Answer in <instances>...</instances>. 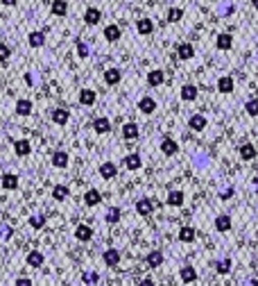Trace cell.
Returning a JSON list of instances; mask_svg holds the SVG:
<instances>
[{"label": "cell", "mask_w": 258, "mask_h": 286, "mask_svg": "<svg viewBox=\"0 0 258 286\" xmlns=\"http://www.w3.org/2000/svg\"><path fill=\"white\" fill-rule=\"evenodd\" d=\"M211 164H213V159H211V154H208L206 150H197V152L193 154V166L197 168V171H208Z\"/></svg>", "instance_id": "6da1fadb"}, {"label": "cell", "mask_w": 258, "mask_h": 286, "mask_svg": "<svg viewBox=\"0 0 258 286\" xmlns=\"http://www.w3.org/2000/svg\"><path fill=\"white\" fill-rule=\"evenodd\" d=\"M174 52H177V57L181 61H188V59H193L195 57V46L193 43H188V41H181V43H177Z\"/></svg>", "instance_id": "7a4b0ae2"}, {"label": "cell", "mask_w": 258, "mask_h": 286, "mask_svg": "<svg viewBox=\"0 0 258 286\" xmlns=\"http://www.w3.org/2000/svg\"><path fill=\"white\" fill-rule=\"evenodd\" d=\"M188 130H193V132H204V130H206V116L193 114L191 118H188Z\"/></svg>", "instance_id": "3957f363"}, {"label": "cell", "mask_w": 258, "mask_h": 286, "mask_svg": "<svg viewBox=\"0 0 258 286\" xmlns=\"http://www.w3.org/2000/svg\"><path fill=\"white\" fill-rule=\"evenodd\" d=\"M179 279H181L183 284H193L195 279H197V268L191 266V264L181 266V270H179Z\"/></svg>", "instance_id": "277c9868"}, {"label": "cell", "mask_w": 258, "mask_h": 286, "mask_svg": "<svg viewBox=\"0 0 258 286\" xmlns=\"http://www.w3.org/2000/svg\"><path fill=\"white\" fill-rule=\"evenodd\" d=\"M136 211H138V216H150L154 211V200L152 198H140L136 202Z\"/></svg>", "instance_id": "5b68a950"}, {"label": "cell", "mask_w": 258, "mask_h": 286, "mask_svg": "<svg viewBox=\"0 0 258 286\" xmlns=\"http://www.w3.org/2000/svg\"><path fill=\"white\" fill-rule=\"evenodd\" d=\"M138 111L140 114H152V111H157V100H154L152 96H143V98L138 100Z\"/></svg>", "instance_id": "8992f818"}, {"label": "cell", "mask_w": 258, "mask_h": 286, "mask_svg": "<svg viewBox=\"0 0 258 286\" xmlns=\"http://www.w3.org/2000/svg\"><path fill=\"white\" fill-rule=\"evenodd\" d=\"M123 166L127 168V171H138V168L143 166V159H140L138 152H131V154H127V157L123 159Z\"/></svg>", "instance_id": "52a82bcc"}, {"label": "cell", "mask_w": 258, "mask_h": 286, "mask_svg": "<svg viewBox=\"0 0 258 286\" xmlns=\"http://www.w3.org/2000/svg\"><path fill=\"white\" fill-rule=\"evenodd\" d=\"M233 89H236V82H233L231 75H222L220 80H217V91L220 93H233Z\"/></svg>", "instance_id": "ba28073f"}, {"label": "cell", "mask_w": 258, "mask_h": 286, "mask_svg": "<svg viewBox=\"0 0 258 286\" xmlns=\"http://www.w3.org/2000/svg\"><path fill=\"white\" fill-rule=\"evenodd\" d=\"M68 162H70V157H68L66 150H55L52 152V166L55 168H66Z\"/></svg>", "instance_id": "9c48e42d"}, {"label": "cell", "mask_w": 258, "mask_h": 286, "mask_svg": "<svg viewBox=\"0 0 258 286\" xmlns=\"http://www.w3.org/2000/svg\"><path fill=\"white\" fill-rule=\"evenodd\" d=\"M161 152L165 154V157H172V154H177V152H179V143L174 141V139L165 137L163 141H161Z\"/></svg>", "instance_id": "30bf717a"}, {"label": "cell", "mask_w": 258, "mask_h": 286, "mask_svg": "<svg viewBox=\"0 0 258 286\" xmlns=\"http://www.w3.org/2000/svg\"><path fill=\"white\" fill-rule=\"evenodd\" d=\"M231 268H233L231 257H220V259L215 261V273L217 275H229L231 273Z\"/></svg>", "instance_id": "8fae6325"}, {"label": "cell", "mask_w": 258, "mask_h": 286, "mask_svg": "<svg viewBox=\"0 0 258 286\" xmlns=\"http://www.w3.org/2000/svg\"><path fill=\"white\" fill-rule=\"evenodd\" d=\"M195 239H197V230H195V227L183 225L181 230H179V241H181V243H193Z\"/></svg>", "instance_id": "7c38bea8"}, {"label": "cell", "mask_w": 258, "mask_h": 286, "mask_svg": "<svg viewBox=\"0 0 258 286\" xmlns=\"http://www.w3.org/2000/svg\"><path fill=\"white\" fill-rule=\"evenodd\" d=\"M163 259H165V257H163L161 250H152L148 257H145V264H148L150 268H159V266L163 264Z\"/></svg>", "instance_id": "4fadbf2b"}, {"label": "cell", "mask_w": 258, "mask_h": 286, "mask_svg": "<svg viewBox=\"0 0 258 286\" xmlns=\"http://www.w3.org/2000/svg\"><path fill=\"white\" fill-rule=\"evenodd\" d=\"M84 21H86V25H97L102 21V12L97 7H89L84 12Z\"/></svg>", "instance_id": "5bb4252c"}, {"label": "cell", "mask_w": 258, "mask_h": 286, "mask_svg": "<svg viewBox=\"0 0 258 286\" xmlns=\"http://www.w3.org/2000/svg\"><path fill=\"white\" fill-rule=\"evenodd\" d=\"M75 239L82 241V243H86V241L93 239V230H91L89 225H77L75 227Z\"/></svg>", "instance_id": "9a60e30c"}, {"label": "cell", "mask_w": 258, "mask_h": 286, "mask_svg": "<svg viewBox=\"0 0 258 286\" xmlns=\"http://www.w3.org/2000/svg\"><path fill=\"white\" fill-rule=\"evenodd\" d=\"M215 46H217V50H231L233 37L229 35V32H222V35H217V39H215Z\"/></svg>", "instance_id": "2e32d148"}, {"label": "cell", "mask_w": 258, "mask_h": 286, "mask_svg": "<svg viewBox=\"0 0 258 286\" xmlns=\"http://www.w3.org/2000/svg\"><path fill=\"white\" fill-rule=\"evenodd\" d=\"M95 100H97V93L93 89H82L80 91V105L91 107V105H95Z\"/></svg>", "instance_id": "e0dca14e"}, {"label": "cell", "mask_w": 258, "mask_h": 286, "mask_svg": "<svg viewBox=\"0 0 258 286\" xmlns=\"http://www.w3.org/2000/svg\"><path fill=\"white\" fill-rule=\"evenodd\" d=\"M197 96H199V89L195 84H183L181 86V100L193 103V100H197Z\"/></svg>", "instance_id": "ac0fdd59"}, {"label": "cell", "mask_w": 258, "mask_h": 286, "mask_svg": "<svg viewBox=\"0 0 258 286\" xmlns=\"http://www.w3.org/2000/svg\"><path fill=\"white\" fill-rule=\"evenodd\" d=\"M233 227V223H231V216H227V214H220L215 218V230L220 232V234H225V232H229Z\"/></svg>", "instance_id": "d6986e66"}, {"label": "cell", "mask_w": 258, "mask_h": 286, "mask_svg": "<svg viewBox=\"0 0 258 286\" xmlns=\"http://www.w3.org/2000/svg\"><path fill=\"white\" fill-rule=\"evenodd\" d=\"M163 82H165V73L161 69H154V71L148 73V84L150 86H161Z\"/></svg>", "instance_id": "ffe728a7"}, {"label": "cell", "mask_w": 258, "mask_h": 286, "mask_svg": "<svg viewBox=\"0 0 258 286\" xmlns=\"http://www.w3.org/2000/svg\"><path fill=\"white\" fill-rule=\"evenodd\" d=\"M136 30H138V35L148 37L154 32V23L150 21V18H138V21H136Z\"/></svg>", "instance_id": "44dd1931"}, {"label": "cell", "mask_w": 258, "mask_h": 286, "mask_svg": "<svg viewBox=\"0 0 258 286\" xmlns=\"http://www.w3.org/2000/svg\"><path fill=\"white\" fill-rule=\"evenodd\" d=\"M68 120H70V111H68V109H64V107L52 109V123H57V125H66Z\"/></svg>", "instance_id": "7402d4cb"}, {"label": "cell", "mask_w": 258, "mask_h": 286, "mask_svg": "<svg viewBox=\"0 0 258 286\" xmlns=\"http://www.w3.org/2000/svg\"><path fill=\"white\" fill-rule=\"evenodd\" d=\"M93 130L97 134H106L111 130V120L106 118V116H97V118L93 120Z\"/></svg>", "instance_id": "603a6c76"}, {"label": "cell", "mask_w": 258, "mask_h": 286, "mask_svg": "<svg viewBox=\"0 0 258 286\" xmlns=\"http://www.w3.org/2000/svg\"><path fill=\"white\" fill-rule=\"evenodd\" d=\"M100 175L104 177V179H114L116 175H118V166H116L114 162H104L100 166Z\"/></svg>", "instance_id": "cb8c5ba5"}, {"label": "cell", "mask_w": 258, "mask_h": 286, "mask_svg": "<svg viewBox=\"0 0 258 286\" xmlns=\"http://www.w3.org/2000/svg\"><path fill=\"white\" fill-rule=\"evenodd\" d=\"M102 259H104V264L106 266H118L120 264V252L116 250V248H109V250H104V255H102Z\"/></svg>", "instance_id": "d4e9b609"}, {"label": "cell", "mask_w": 258, "mask_h": 286, "mask_svg": "<svg viewBox=\"0 0 258 286\" xmlns=\"http://www.w3.org/2000/svg\"><path fill=\"white\" fill-rule=\"evenodd\" d=\"M120 80H123V73H120V69H106L104 71V82L109 86H116Z\"/></svg>", "instance_id": "484cf974"}, {"label": "cell", "mask_w": 258, "mask_h": 286, "mask_svg": "<svg viewBox=\"0 0 258 286\" xmlns=\"http://www.w3.org/2000/svg\"><path fill=\"white\" fill-rule=\"evenodd\" d=\"M84 202L89 207H97L102 202V193L97 191V188H89V191L84 193Z\"/></svg>", "instance_id": "4316f807"}, {"label": "cell", "mask_w": 258, "mask_h": 286, "mask_svg": "<svg viewBox=\"0 0 258 286\" xmlns=\"http://www.w3.org/2000/svg\"><path fill=\"white\" fill-rule=\"evenodd\" d=\"M120 35H123V32H120V27L116 25V23H111V25L104 27V39H106L109 43H116V41L120 39Z\"/></svg>", "instance_id": "83f0119b"}, {"label": "cell", "mask_w": 258, "mask_h": 286, "mask_svg": "<svg viewBox=\"0 0 258 286\" xmlns=\"http://www.w3.org/2000/svg\"><path fill=\"white\" fill-rule=\"evenodd\" d=\"M14 150H16V154L18 157H27V154L32 152V145L27 139H18L16 143H14Z\"/></svg>", "instance_id": "f1b7e54d"}, {"label": "cell", "mask_w": 258, "mask_h": 286, "mask_svg": "<svg viewBox=\"0 0 258 286\" xmlns=\"http://www.w3.org/2000/svg\"><path fill=\"white\" fill-rule=\"evenodd\" d=\"M68 196H70V188H68L66 184H57V186L52 188V198H55L57 202H64Z\"/></svg>", "instance_id": "f546056e"}, {"label": "cell", "mask_w": 258, "mask_h": 286, "mask_svg": "<svg viewBox=\"0 0 258 286\" xmlns=\"http://www.w3.org/2000/svg\"><path fill=\"white\" fill-rule=\"evenodd\" d=\"M123 137L127 139V141L138 139V125H136V123H125L123 125Z\"/></svg>", "instance_id": "4dcf8cb0"}, {"label": "cell", "mask_w": 258, "mask_h": 286, "mask_svg": "<svg viewBox=\"0 0 258 286\" xmlns=\"http://www.w3.org/2000/svg\"><path fill=\"white\" fill-rule=\"evenodd\" d=\"M256 154H258V152H256V148H254L251 143H245V145L240 148V157H242V162H254Z\"/></svg>", "instance_id": "1f68e13d"}, {"label": "cell", "mask_w": 258, "mask_h": 286, "mask_svg": "<svg viewBox=\"0 0 258 286\" xmlns=\"http://www.w3.org/2000/svg\"><path fill=\"white\" fill-rule=\"evenodd\" d=\"M16 114L18 116H30L32 114V103L27 98H21L16 100Z\"/></svg>", "instance_id": "d6a6232c"}, {"label": "cell", "mask_w": 258, "mask_h": 286, "mask_svg": "<svg viewBox=\"0 0 258 286\" xmlns=\"http://www.w3.org/2000/svg\"><path fill=\"white\" fill-rule=\"evenodd\" d=\"M43 261H46V257H43L39 250H32L30 255H27V264H30L32 268H41V266H43Z\"/></svg>", "instance_id": "836d02e7"}, {"label": "cell", "mask_w": 258, "mask_h": 286, "mask_svg": "<svg viewBox=\"0 0 258 286\" xmlns=\"http://www.w3.org/2000/svg\"><path fill=\"white\" fill-rule=\"evenodd\" d=\"M168 205L170 207H181L183 205V191H179V188L170 191L168 193Z\"/></svg>", "instance_id": "e575fe53"}, {"label": "cell", "mask_w": 258, "mask_h": 286, "mask_svg": "<svg viewBox=\"0 0 258 286\" xmlns=\"http://www.w3.org/2000/svg\"><path fill=\"white\" fill-rule=\"evenodd\" d=\"M50 12H52V16H66L68 3H66V0H55V3H52V7H50Z\"/></svg>", "instance_id": "d590c367"}, {"label": "cell", "mask_w": 258, "mask_h": 286, "mask_svg": "<svg viewBox=\"0 0 258 286\" xmlns=\"http://www.w3.org/2000/svg\"><path fill=\"white\" fill-rule=\"evenodd\" d=\"M104 220L109 223V225H116V223L120 220V209L118 207H109V209L104 211Z\"/></svg>", "instance_id": "8d00e7d4"}, {"label": "cell", "mask_w": 258, "mask_h": 286, "mask_svg": "<svg viewBox=\"0 0 258 286\" xmlns=\"http://www.w3.org/2000/svg\"><path fill=\"white\" fill-rule=\"evenodd\" d=\"M27 41H30L32 48H41L43 43H46V35H43V32H30Z\"/></svg>", "instance_id": "74e56055"}, {"label": "cell", "mask_w": 258, "mask_h": 286, "mask_svg": "<svg viewBox=\"0 0 258 286\" xmlns=\"http://www.w3.org/2000/svg\"><path fill=\"white\" fill-rule=\"evenodd\" d=\"M3 186L7 188V191H14V188L18 186V177H16V175H12V173L3 175Z\"/></svg>", "instance_id": "f35d334b"}, {"label": "cell", "mask_w": 258, "mask_h": 286, "mask_svg": "<svg viewBox=\"0 0 258 286\" xmlns=\"http://www.w3.org/2000/svg\"><path fill=\"white\" fill-rule=\"evenodd\" d=\"M245 111H247V116H251V118H256L258 116V98H249L245 103Z\"/></svg>", "instance_id": "ab89813d"}, {"label": "cell", "mask_w": 258, "mask_h": 286, "mask_svg": "<svg viewBox=\"0 0 258 286\" xmlns=\"http://www.w3.org/2000/svg\"><path fill=\"white\" fill-rule=\"evenodd\" d=\"M183 18V9L181 7H170L168 9V21L170 23H179Z\"/></svg>", "instance_id": "60d3db41"}, {"label": "cell", "mask_w": 258, "mask_h": 286, "mask_svg": "<svg viewBox=\"0 0 258 286\" xmlns=\"http://www.w3.org/2000/svg\"><path fill=\"white\" fill-rule=\"evenodd\" d=\"M82 279H84V284L93 286V284H97V282H100V275H97V273H93V270H89V273H84V275H82Z\"/></svg>", "instance_id": "b9f144b4"}, {"label": "cell", "mask_w": 258, "mask_h": 286, "mask_svg": "<svg viewBox=\"0 0 258 286\" xmlns=\"http://www.w3.org/2000/svg\"><path fill=\"white\" fill-rule=\"evenodd\" d=\"M89 43L86 41H77V55L82 57V59H86V57H89Z\"/></svg>", "instance_id": "7bdbcfd3"}, {"label": "cell", "mask_w": 258, "mask_h": 286, "mask_svg": "<svg viewBox=\"0 0 258 286\" xmlns=\"http://www.w3.org/2000/svg\"><path fill=\"white\" fill-rule=\"evenodd\" d=\"M233 193H236V191H233V186H231V184H227V186L220 188V193H217V196H220V200H229V198H233Z\"/></svg>", "instance_id": "ee69618b"}, {"label": "cell", "mask_w": 258, "mask_h": 286, "mask_svg": "<svg viewBox=\"0 0 258 286\" xmlns=\"http://www.w3.org/2000/svg\"><path fill=\"white\" fill-rule=\"evenodd\" d=\"M9 57H12V50H9V46H7V43H0V61L5 64Z\"/></svg>", "instance_id": "f6af8a7d"}, {"label": "cell", "mask_w": 258, "mask_h": 286, "mask_svg": "<svg viewBox=\"0 0 258 286\" xmlns=\"http://www.w3.org/2000/svg\"><path fill=\"white\" fill-rule=\"evenodd\" d=\"M30 225L34 227V230H41V227L46 225V218L43 216H30Z\"/></svg>", "instance_id": "bcb514c9"}, {"label": "cell", "mask_w": 258, "mask_h": 286, "mask_svg": "<svg viewBox=\"0 0 258 286\" xmlns=\"http://www.w3.org/2000/svg\"><path fill=\"white\" fill-rule=\"evenodd\" d=\"M0 239H3V241L12 239V227L5 225V223H0Z\"/></svg>", "instance_id": "7dc6e473"}, {"label": "cell", "mask_w": 258, "mask_h": 286, "mask_svg": "<svg viewBox=\"0 0 258 286\" xmlns=\"http://www.w3.org/2000/svg\"><path fill=\"white\" fill-rule=\"evenodd\" d=\"M217 14H220V16H229V14H233V5L231 3L220 5V7H217Z\"/></svg>", "instance_id": "c3c4849f"}, {"label": "cell", "mask_w": 258, "mask_h": 286, "mask_svg": "<svg viewBox=\"0 0 258 286\" xmlns=\"http://www.w3.org/2000/svg\"><path fill=\"white\" fill-rule=\"evenodd\" d=\"M16 286H34V284H32V279H27V277H18Z\"/></svg>", "instance_id": "681fc988"}, {"label": "cell", "mask_w": 258, "mask_h": 286, "mask_svg": "<svg viewBox=\"0 0 258 286\" xmlns=\"http://www.w3.org/2000/svg\"><path fill=\"white\" fill-rule=\"evenodd\" d=\"M138 286H157V284H154L152 277H143V279L138 282Z\"/></svg>", "instance_id": "f907efd6"}, {"label": "cell", "mask_w": 258, "mask_h": 286, "mask_svg": "<svg viewBox=\"0 0 258 286\" xmlns=\"http://www.w3.org/2000/svg\"><path fill=\"white\" fill-rule=\"evenodd\" d=\"M242 286H258V279L256 277H247L245 282H242Z\"/></svg>", "instance_id": "816d5d0a"}, {"label": "cell", "mask_w": 258, "mask_h": 286, "mask_svg": "<svg viewBox=\"0 0 258 286\" xmlns=\"http://www.w3.org/2000/svg\"><path fill=\"white\" fill-rule=\"evenodd\" d=\"M25 82L30 86H34V75H32V73H25Z\"/></svg>", "instance_id": "f5cc1de1"}, {"label": "cell", "mask_w": 258, "mask_h": 286, "mask_svg": "<svg viewBox=\"0 0 258 286\" xmlns=\"http://www.w3.org/2000/svg\"><path fill=\"white\" fill-rule=\"evenodd\" d=\"M0 3H3V5H5V7H14V5H16V3H18V0H0Z\"/></svg>", "instance_id": "db71d44e"}, {"label": "cell", "mask_w": 258, "mask_h": 286, "mask_svg": "<svg viewBox=\"0 0 258 286\" xmlns=\"http://www.w3.org/2000/svg\"><path fill=\"white\" fill-rule=\"evenodd\" d=\"M251 186H254V191H258V175L251 177Z\"/></svg>", "instance_id": "11a10c76"}, {"label": "cell", "mask_w": 258, "mask_h": 286, "mask_svg": "<svg viewBox=\"0 0 258 286\" xmlns=\"http://www.w3.org/2000/svg\"><path fill=\"white\" fill-rule=\"evenodd\" d=\"M251 7H256V9H258V0H251Z\"/></svg>", "instance_id": "9f6ffc18"}]
</instances>
